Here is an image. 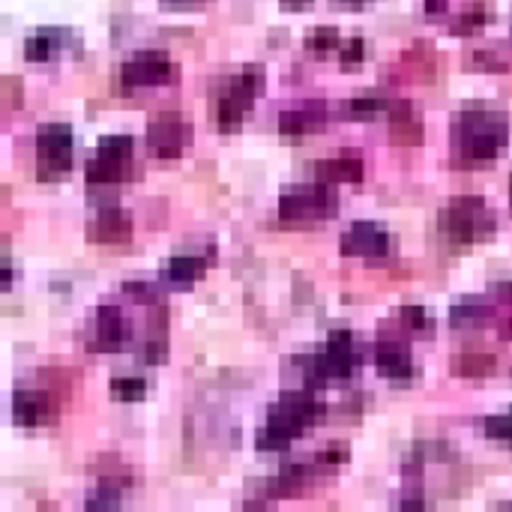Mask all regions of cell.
Masks as SVG:
<instances>
[{
	"mask_svg": "<svg viewBox=\"0 0 512 512\" xmlns=\"http://www.w3.org/2000/svg\"><path fill=\"white\" fill-rule=\"evenodd\" d=\"M510 141V117L501 108L468 105L453 117V159L462 168L492 162Z\"/></svg>",
	"mask_w": 512,
	"mask_h": 512,
	"instance_id": "1",
	"label": "cell"
},
{
	"mask_svg": "<svg viewBox=\"0 0 512 512\" xmlns=\"http://www.w3.org/2000/svg\"><path fill=\"white\" fill-rule=\"evenodd\" d=\"M324 414H327V405L318 396V390H312V387L288 390L267 408V420L255 435V447L267 450V453L285 450L306 429H312Z\"/></svg>",
	"mask_w": 512,
	"mask_h": 512,
	"instance_id": "2",
	"label": "cell"
},
{
	"mask_svg": "<svg viewBox=\"0 0 512 512\" xmlns=\"http://www.w3.org/2000/svg\"><path fill=\"white\" fill-rule=\"evenodd\" d=\"M438 231L453 249H468L498 231V216L483 195H456L438 216Z\"/></svg>",
	"mask_w": 512,
	"mask_h": 512,
	"instance_id": "3",
	"label": "cell"
},
{
	"mask_svg": "<svg viewBox=\"0 0 512 512\" xmlns=\"http://www.w3.org/2000/svg\"><path fill=\"white\" fill-rule=\"evenodd\" d=\"M360 351H357V342H354V333L348 327H339L327 336V348L321 354H312V357H303L300 363L306 366L303 375H306V387L312 390H321L324 384L330 381H345L354 375V369L360 366Z\"/></svg>",
	"mask_w": 512,
	"mask_h": 512,
	"instance_id": "4",
	"label": "cell"
},
{
	"mask_svg": "<svg viewBox=\"0 0 512 512\" xmlns=\"http://www.w3.org/2000/svg\"><path fill=\"white\" fill-rule=\"evenodd\" d=\"M339 210V192L336 183L318 180L315 183H297L282 189L279 195V219L288 225H312L336 216Z\"/></svg>",
	"mask_w": 512,
	"mask_h": 512,
	"instance_id": "5",
	"label": "cell"
},
{
	"mask_svg": "<svg viewBox=\"0 0 512 512\" xmlns=\"http://www.w3.org/2000/svg\"><path fill=\"white\" fill-rule=\"evenodd\" d=\"M351 456V447L345 441H333L327 444L324 450H318L315 456H306V459H297L291 465H285L273 480H267L264 492L270 498H279V495H288V492H297L303 489L306 483L318 480V477H327V474H336Z\"/></svg>",
	"mask_w": 512,
	"mask_h": 512,
	"instance_id": "6",
	"label": "cell"
},
{
	"mask_svg": "<svg viewBox=\"0 0 512 512\" xmlns=\"http://www.w3.org/2000/svg\"><path fill=\"white\" fill-rule=\"evenodd\" d=\"M132 135H102L96 144V156L87 162L84 168V180L87 186H117L132 180L135 174V162H132Z\"/></svg>",
	"mask_w": 512,
	"mask_h": 512,
	"instance_id": "7",
	"label": "cell"
},
{
	"mask_svg": "<svg viewBox=\"0 0 512 512\" xmlns=\"http://www.w3.org/2000/svg\"><path fill=\"white\" fill-rule=\"evenodd\" d=\"M75 162V135L69 123L51 120L36 129V177L39 180H60L72 171Z\"/></svg>",
	"mask_w": 512,
	"mask_h": 512,
	"instance_id": "8",
	"label": "cell"
},
{
	"mask_svg": "<svg viewBox=\"0 0 512 512\" xmlns=\"http://www.w3.org/2000/svg\"><path fill=\"white\" fill-rule=\"evenodd\" d=\"M264 90V69L261 66H246L243 72H237L234 78H228V84L222 87L219 99H216V123L222 132H234L243 117L249 114L255 96Z\"/></svg>",
	"mask_w": 512,
	"mask_h": 512,
	"instance_id": "9",
	"label": "cell"
},
{
	"mask_svg": "<svg viewBox=\"0 0 512 512\" xmlns=\"http://www.w3.org/2000/svg\"><path fill=\"white\" fill-rule=\"evenodd\" d=\"M147 150L159 159H177L192 141V126L180 111H159L144 132Z\"/></svg>",
	"mask_w": 512,
	"mask_h": 512,
	"instance_id": "10",
	"label": "cell"
},
{
	"mask_svg": "<svg viewBox=\"0 0 512 512\" xmlns=\"http://www.w3.org/2000/svg\"><path fill=\"white\" fill-rule=\"evenodd\" d=\"M129 339H132V327L120 306L105 303L93 312V321L87 327V351L114 354V351H123Z\"/></svg>",
	"mask_w": 512,
	"mask_h": 512,
	"instance_id": "11",
	"label": "cell"
},
{
	"mask_svg": "<svg viewBox=\"0 0 512 512\" xmlns=\"http://www.w3.org/2000/svg\"><path fill=\"white\" fill-rule=\"evenodd\" d=\"M177 75L174 69V60L168 57V51H156V48H147V51H135L123 66H120V81L123 87H159V84H168L171 78Z\"/></svg>",
	"mask_w": 512,
	"mask_h": 512,
	"instance_id": "12",
	"label": "cell"
},
{
	"mask_svg": "<svg viewBox=\"0 0 512 512\" xmlns=\"http://www.w3.org/2000/svg\"><path fill=\"white\" fill-rule=\"evenodd\" d=\"M57 420V396L51 390H15L12 393V423L15 426H51Z\"/></svg>",
	"mask_w": 512,
	"mask_h": 512,
	"instance_id": "13",
	"label": "cell"
},
{
	"mask_svg": "<svg viewBox=\"0 0 512 512\" xmlns=\"http://www.w3.org/2000/svg\"><path fill=\"white\" fill-rule=\"evenodd\" d=\"M390 246H393V240H390L387 228H381L378 222H369V219L354 222L339 240V249L348 258H354V255H360V258H384L390 252Z\"/></svg>",
	"mask_w": 512,
	"mask_h": 512,
	"instance_id": "14",
	"label": "cell"
},
{
	"mask_svg": "<svg viewBox=\"0 0 512 512\" xmlns=\"http://www.w3.org/2000/svg\"><path fill=\"white\" fill-rule=\"evenodd\" d=\"M87 240L102 246H123L132 240V216L123 207H102L87 222Z\"/></svg>",
	"mask_w": 512,
	"mask_h": 512,
	"instance_id": "15",
	"label": "cell"
},
{
	"mask_svg": "<svg viewBox=\"0 0 512 512\" xmlns=\"http://www.w3.org/2000/svg\"><path fill=\"white\" fill-rule=\"evenodd\" d=\"M387 117H390V141L393 144H399V147H417V144H423V135H426L423 132V117L417 114L414 102L393 99Z\"/></svg>",
	"mask_w": 512,
	"mask_h": 512,
	"instance_id": "16",
	"label": "cell"
},
{
	"mask_svg": "<svg viewBox=\"0 0 512 512\" xmlns=\"http://www.w3.org/2000/svg\"><path fill=\"white\" fill-rule=\"evenodd\" d=\"M327 117H330L327 102H303L279 114V132L285 138H300V135L318 132L327 123Z\"/></svg>",
	"mask_w": 512,
	"mask_h": 512,
	"instance_id": "17",
	"label": "cell"
},
{
	"mask_svg": "<svg viewBox=\"0 0 512 512\" xmlns=\"http://www.w3.org/2000/svg\"><path fill=\"white\" fill-rule=\"evenodd\" d=\"M375 366L384 378H393V381H408L414 375V357H411V348L399 339H378L375 345Z\"/></svg>",
	"mask_w": 512,
	"mask_h": 512,
	"instance_id": "18",
	"label": "cell"
},
{
	"mask_svg": "<svg viewBox=\"0 0 512 512\" xmlns=\"http://www.w3.org/2000/svg\"><path fill=\"white\" fill-rule=\"evenodd\" d=\"M312 171L318 180H327V183H357V180H363L366 165L357 150H342L339 156L318 159L312 165Z\"/></svg>",
	"mask_w": 512,
	"mask_h": 512,
	"instance_id": "19",
	"label": "cell"
},
{
	"mask_svg": "<svg viewBox=\"0 0 512 512\" xmlns=\"http://www.w3.org/2000/svg\"><path fill=\"white\" fill-rule=\"evenodd\" d=\"M72 33L66 27H39L27 36L24 42V57L33 60V63H42V60H54L66 45H69Z\"/></svg>",
	"mask_w": 512,
	"mask_h": 512,
	"instance_id": "20",
	"label": "cell"
},
{
	"mask_svg": "<svg viewBox=\"0 0 512 512\" xmlns=\"http://www.w3.org/2000/svg\"><path fill=\"white\" fill-rule=\"evenodd\" d=\"M210 258H213V249H207L204 255H198V252H180V255H174V258L165 261L162 279L165 282H174V285H189V282H195V279L204 276Z\"/></svg>",
	"mask_w": 512,
	"mask_h": 512,
	"instance_id": "21",
	"label": "cell"
},
{
	"mask_svg": "<svg viewBox=\"0 0 512 512\" xmlns=\"http://www.w3.org/2000/svg\"><path fill=\"white\" fill-rule=\"evenodd\" d=\"M129 486H132V480H129V474L120 468V471H114V474H102L99 480H96V486H93V492L87 495V510H105V507H117L120 501H123V495L129 492Z\"/></svg>",
	"mask_w": 512,
	"mask_h": 512,
	"instance_id": "22",
	"label": "cell"
},
{
	"mask_svg": "<svg viewBox=\"0 0 512 512\" xmlns=\"http://www.w3.org/2000/svg\"><path fill=\"white\" fill-rule=\"evenodd\" d=\"M498 360L495 354H480V351H462L450 360V372L459 378H489L495 375Z\"/></svg>",
	"mask_w": 512,
	"mask_h": 512,
	"instance_id": "23",
	"label": "cell"
},
{
	"mask_svg": "<svg viewBox=\"0 0 512 512\" xmlns=\"http://www.w3.org/2000/svg\"><path fill=\"white\" fill-rule=\"evenodd\" d=\"M492 303L480 300V297H462L453 309H450V324L453 327H474L492 318Z\"/></svg>",
	"mask_w": 512,
	"mask_h": 512,
	"instance_id": "24",
	"label": "cell"
},
{
	"mask_svg": "<svg viewBox=\"0 0 512 512\" xmlns=\"http://www.w3.org/2000/svg\"><path fill=\"white\" fill-rule=\"evenodd\" d=\"M390 105H393V99L369 93V96H354V99L342 102V114L345 117H354V120H372V117L387 114Z\"/></svg>",
	"mask_w": 512,
	"mask_h": 512,
	"instance_id": "25",
	"label": "cell"
},
{
	"mask_svg": "<svg viewBox=\"0 0 512 512\" xmlns=\"http://www.w3.org/2000/svg\"><path fill=\"white\" fill-rule=\"evenodd\" d=\"M486 21H489L486 3H468V6L459 9V15L453 18L450 30H453L456 36H474V33H480V30L486 27Z\"/></svg>",
	"mask_w": 512,
	"mask_h": 512,
	"instance_id": "26",
	"label": "cell"
},
{
	"mask_svg": "<svg viewBox=\"0 0 512 512\" xmlns=\"http://www.w3.org/2000/svg\"><path fill=\"white\" fill-rule=\"evenodd\" d=\"M108 393L114 402H141L147 396V381L141 375H114L108 381Z\"/></svg>",
	"mask_w": 512,
	"mask_h": 512,
	"instance_id": "27",
	"label": "cell"
},
{
	"mask_svg": "<svg viewBox=\"0 0 512 512\" xmlns=\"http://www.w3.org/2000/svg\"><path fill=\"white\" fill-rule=\"evenodd\" d=\"M399 321H402V327H405L408 333H432V330H435V321H432L429 312H426L423 306H417V303L402 306V309H399Z\"/></svg>",
	"mask_w": 512,
	"mask_h": 512,
	"instance_id": "28",
	"label": "cell"
},
{
	"mask_svg": "<svg viewBox=\"0 0 512 512\" xmlns=\"http://www.w3.org/2000/svg\"><path fill=\"white\" fill-rule=\"evenodd\" d=\"M342 45V36L336 27H315L309 36H306V48L315 51V54H330Z\"/></svg>",
	"mask_w": 512,
	"mask_h": 512,
	"instance_id": "29",
	"label": "cell"
},
{
	"mask_svg": "<svg viewBox=\"0 0 512 512\" xmlns=\"http://www.w3.org/2000/svg\"><path fill=\"white\" fill-rule=\"evenodd\" d=\"M483 432H486V438H492V441L512 444V411L486 417V420H483Z\"/></svg>",
	"mask_w": 512,
	"mask_h": 512,
	"instance_id": "30",
	"label": "cell"
},
{
	"mask_svg": "<svg viewBox=\"0 0 512 512\" xmlns=\"http://www.w3.org/2000/svg\"><path fill=\"white\" fill-rule=\"evenodd\" d=\"M471 69H492V72H507V60L504 57H495L492 51H474L471 60H468Z\"/></svg>",
	"mask_w": 512,
	"mask_h": 512,
	"instance_id": "31",
	"label": "cell"
},
{
	"mask_svg": "<svg viewBox=\"0 0 512 512\" xmlns=\"http://www.w3.org/2000/svg\"><path fill=\"white\" fill-rule=\"evenodd\" d=\"M363 54H366V42H363L360 36H351V39L342 45V51H339V57H342V63H345V66L363 63Z\"/></svg>",
	"mask_w": 512,
	"mask_h": 512,
	"instance_id": "32",
	"label": "cell"
},
{
	"mask_svg": "<svg viewBox=\"0 0 512 512\" xmlns=\"http://www.w3.org/2000/svg\"><path fill=\"white\" fill-rule=\"evenodd\" d=\"M123 294H132V300H138V303H156V288L144 285V282H126Z\"/></svg>",
	"mask_w": 512,
	"mask_h": 512,
	"instance_id": "33",
	"label": "cell"
},
{
	"mask_svg": "<svg viewBox=\"0 0 512 512\" xmlns=\"http://www.w3.org/2000/svg\"><path fill=\"white\" fill-rule=\"evenodd\" d=\"M447 3L450 0H426V12L429 15H441V12H447Z\"/></svg>",
	"mask_w": 512,
	"mask_h": 512,
	"instance_id": "34",
	"label": "cell"
},
{
	"mask_svg": "<svg viewBox=\"0 0 512 512\" xmlns=\"http://www.w3.org/2000/svg\"><path fill=\"white\" fill-rule=\"evenodd\" d=\"M495 294H501V300L512 303V282H498L495 285Z\"/></svg>",
	"mask_w": 512,
	"mask_h": 512,
	"instance_id": "35",
	"label": "cell"
},
{
	"mask_svg": "<svg viewBox=\"0 0 512 512\" xmlns=\"http://www.w3.org/2000/svg\"><path fill=\"white\" fill-rule=\"evenodd\" d=\"M501 333H504L507 339H512V318H510V321H507V324H504V330H501Z\"/></svg>",
	"mask_w": 512,
	"mask_h": 512,
	"instance_id": "36",
	"label": "cell"
},
{
	"mask_svg": "<svg viewBox=\"0 0 512 512\" xmlns=\"http://www.w3.org/2000/svg\"><path fill=\"white\" fill-rule=\"evenodd\" d=\"M282 3H294V6H300V3H309V0H282Z\"/></svg>",
	"mask_w": 512,
	"mask_h": 512,
	"instance_id": "37",
	"label": "cell"
},
{
	"mask_svg": "<svg viewBox=\"0 0 512 512\" xmlns=\"http://www.w3.org/2000/svg\"><path fill=\"white\" fill-rule=\"evenodd\" d=\"M165 3H192V0H165Z\"/></svg>",
	"mask_w": 512,
	"mask_h": 512,
	"instance_id": "38",
	"label": "cell"
},
{
	"mask_svg": "<svg viewBox=\"0 0 512 512\" xmlns=\"http://www.w3.org/2000/svg\"><path fill=\"white\" fill-rule=\"evenodd\" d=\"M342 3H366V0H342Z\"/></svg>",
	"mask_w": 512,
	"mask_h": 512,
	"instance_id": "39",
	"label": "cell"
},
{
	"mask_svg": "<svg viewBox=\"0 0 512 512\" xmlns=\"http://www.w3.org/2000/svg\"><path fill=\"white\" fill-rule=\"evenodd\" d=\"M510 207H512V174H510Z\"/></svg>",
	"mask_w": 512,
	"mask_h": 512,
	"instance_id": "40",
	"label": "cell"
}]
</instances>
